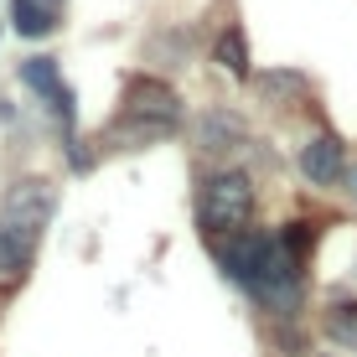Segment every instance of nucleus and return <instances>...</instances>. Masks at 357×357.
I'll use <instances>...</instances> for the list:
<instances>
[{"label":"nucleus","mask_w":357,"mask_h":357,"mask_svg":"<svg viewBox=\"0 0 357 357\" xmlns=\"http://www.w3.org/2000/svg\"><path fill=\"white\" fill-rule=\"evenodd\" d=\"M347 192L357 197V166H347Z\"/></svg>","instance_id":"obj_12"},{"label":"nucleus","mask_w":357,"mask_h":357,"mask_svg":"<svg viewBox=\"0 0 357 357\" xmlns=\"http://www.w3.org/2000/svg\"><path fill=\"white\" fill-rule=\"evenodd\" d=\"M52 207H57L52 181L21 176V181H10L6 197H0V228H6V233H26V238H42V228L52 223Z\"/></svg>","instance_id":"obj_4"},{"label":"nucleus","mask_w":357,"mask_h":357,"mask_svg":"<svg viewBox=\"0 0 357 357\" xmlns=\"http://www.w3.org/2000/svg\"><path fill=\"white\" fill-rule=\"evenodd\" d=\"M254 207H259V197L243 171H213L197 187V228L207 238H238L254 223Z\"/></svg>","instance_id":"obj_3"},{"label":"nucleus","mask_w":357,"mask_h":357,"mask_svg":"<svg viewBox=\"0 0 357 357\" xmlns=\"http://www.w3.org/2000/svg\"><path fill=\"white\" fill-rule=\"evenodd\" d=\"M213 57H218V68H223V73H233V78H249V36H243V26H228L223 36H218Z\"/></svg>","instance_id":"obj_9"},{"label":"nucleus","mask_w":357,"mask_h":357,"mask_svg":"<svg viewBox=\"0 0 357 357\" xmlns=\"http://www.w3.org/2000/svg\"><path fill=\"white\" fill-rule=\"evenodd\" d=\"M21 83L36 93V98H47V104H63V98L73 93L68 83H63V68L52 63V57H21Z\"/></svg>","instance_id":"obj_7"},{"label":"nucleus","mask_w":357,"mask_h":357,"mask_svg":"<svg viewBox=\"0 0 357 357\" xmlns=\"http://www.w3.org/2000/svg\"><path fill=\"white\" fill-rule=\"evenodd\" d=\"M42 6H47V10H57V6H63V0H42Z\"/></svg>","instance_id":"obj_13"},{"label":"nucleus","mask_w":357,"mask_h":357,"mask_svg":"<svg viewBox=\"0 0 357 357\" xmlns=\"http://www.w3.org/2000/svg\"><path fill=\"white\" fill-rule=\"evenodd\" d=\"M326 337L337 342V347L357 352V301H331L326 305Z\"/></svg>","instance_id":"obj_10"},{"label":"nucleus","mask_w":357,"mask_h":357,"mask_svg":"<svg viewBox=\"0 0 357 357\" xmlns=\"http://www.w3.org/2000/svg\"><path fill=\"white\" fill-rule=\"evenodd\" d=\"M301 171L311 187H331V181H347V145L337 140L331 130L311 135V140L301 145Z\"/></svg>","instance_id":"obj_5"},{"label":"nucleus","mask_w":357,"mask_h":357,"mask_svg":"<svg viewBox=\"0 0 357 357\" xmlns=\"http://www.w3.org/2000/svg\"><path fill=\"white\" fill-rule=\"evenodd\" d=\"M176 125H181V98H176V89L161 83V78H135L130 89H125L119 125L109 130V145H114V151H135V145L166 140Z\"/></svg>","instance_id":"obj_2"},{"label":"nucleus","mask_w":357,"mask_h":357,"mask_svg":"<svg viewBox=\"0 0 357 357\" xmlns=\"http://www.w3.org/2000/svg\"><path fill=\"white\" fill-rule=\"evenodd\" d=\"M311 228L285 223L280 233H238L218 249V264L233 285H243L254 301H264L275 316H290L301 305V259Z\"/></svg>","instance_id":"obj_1"},{"label":"nucleus","mask_w":357,"mask_h":357,"mask_svg":"<svg viewBox=\"0 0 357 357\" xmlns=\"http://www.w3.org/2000/svg\"><path fill=\"white\" fill-rule=\"evenodd\" d=\"M243 135H249V125H243L238 114H228V109H207L202 119H197V145L202 151H233V145H243Z\"/></svg>","instance_id":"obj_6"},{"label":"nucleus","mask_w":357,"mask_h":357,"mask_svg":"<svg viewBox=\"0 0 357 357\" xmlns=\"http://www.w3.org/2000/svg\"><path fill=\"white\" fill-rule=\"evenodd\" d=\"M10 26L31 42H42V36L57 31V10H47L42 0H10Z\"/></svg>","instance_id":"obj_8"},{"label":"nucleus","mask_w":357,"mask_h":357,"mask_svg":"<svg viewBox=\"0 0 357 357\" xmlns=\"http://www.w3.org/2000/svg\"><path fill=\"white\" fill-rule=\"evenodd\" d=\"M259 89H264V93H301L305 78H301V73H264Z\"/></svg>","instance_id":"obj_11"}]
</instances>
